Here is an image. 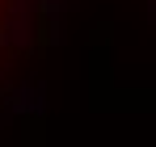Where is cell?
<instances>
[{
	"label": "cell",
	"mask_w": 156,
	"mask_h": 147,
	"mask_svg": "<svg viewBox=\"0 0 156 147\" xmlns=\"http://www.w3.org/2000/svg\"><path fill=\"white\" fill-rule=\"evenodd\" d=\"M55 13L59 0H0V114L30 93L55 42Z\"/></svg>",
	"instance_id": "6da1fadb"
}]
</instances>
